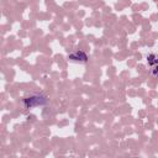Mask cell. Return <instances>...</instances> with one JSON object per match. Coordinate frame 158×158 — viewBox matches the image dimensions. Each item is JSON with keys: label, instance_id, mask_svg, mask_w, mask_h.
Masks as SVG:
<instances>
[{"label": "cell", "instance_id": "cell-1", "mask_svg": "<svg viewBox=\"0 0 158 158\" xmlns=\"http://www.w3.org/2000/svg\"><path fill=\"white\" fill-rule=\"evenodd\" d=\"M46 100L43 98H41L40 95H35V96H31V98H27L25 99V105L26 107H32V106H36V105H41V104H44Z\"/></svg>", "mask_w": 158, "mask_h": 158}]
</instances>
